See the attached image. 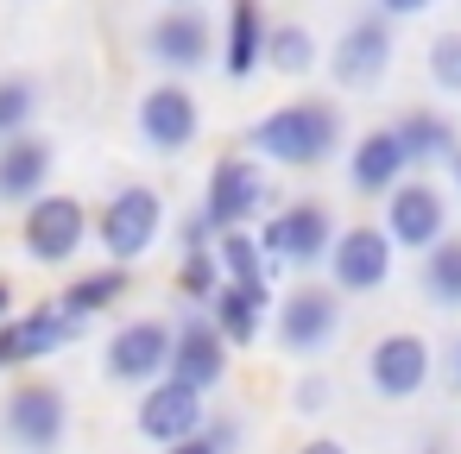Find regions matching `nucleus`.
I'll return each instance as SVG.
<instances>
[{
    "mask_svg": "<svg viewBox=\"0 0 461 454\" xmlns=\"http://www.w3.org/2000/svg\"><path fill=\"white\" fill-rule=\"evenodd\" d=\"M272 278L266 284H221L215 297H209V322L221 328V341L228 347H253L259 341V328H266V316H272Z\"/></svg>",
    "mask_w": 461,
    "mask_h": 454,
    "instance_id": "19",
    "label": "nucleus"
},
{
    "mask_svg": "<svg viewBox=\"0 0 461 454\" xmlns=\"http://www.w3.org/2000/svg\"><path fill=\"white\" fill-rule=\"evenodd\" d=\"M51 165H58V146L39 139V133H20L0 146V209H32L51 183Z\"/></svg>",
    "mask_w": 461,
    "mask_h": 454,
    "instance_id": "17",
    "label": "nucleus"
},
{
    "mask_svg": "<svg viewBox=\"0 0 461 454\" xmlns=\"http://www.w3.org/2000/svg\"><path fill=\"white\" fill-rule=\"evenodd\" d=\"M215 265H221L228 284H266V272H272V259H266V246H259L253 227L215 234Z\"/></svg>",
    "mask_w": 461,
    "mask_h": 454,
    "instance_id": "25",
    "label": "nucleus"
},
{
    "mask_svg": "<svg viewBox=\"0 0 461 454\" xmlns=\"http://www.w3.org/2000/svg\"><path fill=\"white\" fill-rule=\"evenodd\" d=\"M392 259H398L392 234L373 227V221H354V227L335 234V253H329V290H341V297H373V290H385Z\"/></svg>",
    "mask_w": 461,
    "mask_h": 454,
    "instance_id": "11",
    "label": "nucleus"
},
{
    "mask_svg": "<svg viewBox=\"0 0 461 454\" xmlns=\"http://www.w3.org/2000/svg\"><path fill=\"white\" fill-rule=\"evenodd\" d=\"M39 120V83L32 76H0V146L32 133Z\"/></svg>",
    "mask_w": 461,
    "mask_h": 454,
    "instance_id": "27",
    "label": "nucleus"
},
{
    "mask_svg": "<svg viewBox=\"0 0 461 454\" xmlns=\"http://www.w3.org/2000/svg\"><path fill=\"white\" fill-rule=\"evenodd\" d=\"M266 39H272V20H266V0H228V32H221V70L240 83L266 64Z\"/></svg>",
    "mask_w": 461,
    "mask_h": 454,
    "instance_id": "20",
    "label": "nucleus"
},
{
    "mask_svg": "<svg viewBox=\"0 0 461 454\" xmlns=\"http://www.w3.org/2000/svg\"><path fill=\"white\" fill-rule=\"evenodd\" d=\"M404 171H411V158H404V146H398L392 127H373V133H360L348 146V183L360 196H392L404 183Z\"/></svg>",
    "mask_w": 461,
    "mask_h": 454,
    "instance_id": "18",
    "label": "nucleus"
},
{
    "mask_svg": "<svg viewBox=\"0 0 461 454\" xmlns=\"http://www.w3.org/2000/svg\"><path fill=\"white\" fill-rule=\"evenodd\" d=\"M429 83L461 95V32H442V39L429 45Z\"/></svg>",
    "mask_w": 461,
    "mask_h": 454,
    "instance_id": "29",
    "label": "nucleus"
},
{
    "mask_svg": "<svg viewBox=\"0 0 461 454\" xmlns=\"http://www.w3.org/2000/svg\"><path fill=\"white\" fill-rule=\"evenodd\" d=\"M83 334V322H70L58 303H39V309H20L14 316V341H20V366H32V360H51L58 347H70Z\"/></svg>",
    "mask_w": 461,
    "mask_h": 454,
    "instance_id": "22",
    "label": "nucleus"
},
{
    "mask_svg": "<svg viewBox=\"0 0 461 454\" xmlns=\"http://www.w3.org/2000/svg\"><path fill=\"white\" fill-rule=\"evenodd\" d=\"M297 454H348V441H335V435H310Z\"/></svg>",
    "mask_w": 461,
    "mask_h": 454,
    "instance_id": "33",
    "label": "nucleus"
},
{
    "mask_svg": "<svg viewBox=\"0 0 461 454\" xmlns=\"http://www.w3.org/2000/svg\"><path fill=\"white\" fill-rule=\"evenodd\" d=\"M165 234V196L152 183H121L102 209H95V240L108 253V265H133L158 246Z\"/></svg>",
    "mask_w": 461,
    "mask_h": 454,
    "instance_id": "4",
    "label": "nucleus"
},
{
    "mask_svg": "<svg viewBox=\"0 0 461 454\" xmlns=\"http://www.w3.org/2000/svg\"><path fill=\"white\" fill-rule=\"evenodd\" d=\"M448 177H455V190H461V152H455V165H448Z\"/></svg>",
    "mask_w": 461,
    "mask_h": 454,
    "instance_id": "36",
    "label": "nucleus"
},
{
    "mask_svg": "<svg viewBox=\"0 0 461 454\" xmlns=\"http://www.w3.org/2000/svg\"><path fill=\"white\" fill-rule=\"evenodd\" d=\"M335 334H341V290H329V284H297V290H285V297L272 303V341H278V353L316 360V353L335 347Z\"/></svg>",
    "mask_w": 461,
    "mask_h": 454,
    "instance_id": "6",
    "label": "nucleus"
},
{
    "mask_svg": "<svg viewBox=\"0 0 461 454\" xmlns=\"http://www.w3.org/2000/svg\"><path fill=\"white\" fill-rule=\"evenodd\" d=\"M436 0H373V13L379 20H417V13H429Z\"/></svg>",
    "mask_w": 461,
    "mask_h": 454,
    "instance_id": "31",
    "label": "nucleus"
},
{
    "mask_svg": "<svg viewBox=\"0 0 461 454\" xmlns=\"http://www.w3.org/2000/svg\"><path fill=\"white\" fill-rule=\"evenodd\" d=\"M429 372H436V353H429V341L417 328H392V334H379L366 347V385L385 404H411L429 385Z\"/></svg>",
    "mask_w": 461,
    "mask_h": 454,
    "instance_id": "13",
    "label": "nucleus"
},
{
    "mask_svg": "<svg viewBox=\"0 0 461 454\" xmlns=\"http://www.w3.org/2000/svg\"><path fill=\"white\" fill-rule=\"evenodd\" d=\"M322 64V45H316V32L310 26H297V20H278L272 26V39H266V70H278V76H310Z\"/></svg>",
    "mask_w": 461,
    "mask_h": 454,
    "instance_id": "24",
    "label": "nucleus"
},
{
    "mask_svg": "<svg viewBox=\"0 0 461 454\" xmlns=\"http://www.w3.org/2000/svg\"><path fill=\"white\" fill-rule=\"evenodd\" d=\"M0 441L20 454H58L70 441V397L51 378H20L0 397Z\"/></svg>",
    "mask_w": 461,
    "mask_h": 454,
    "instance_id": "2",
    "label": "nucleus"
},
{
    "mask_svg": "<svg viewBox=\"0 0 461 454\" xmlns=\"http://www.w3.org/2000/svg\"><path fill=\"white\" fill-rule=\"evenodd\" d=\"M127 265H102V272H83V278H70L64 284V297H58V309L70 316V322H95V316H108L121 297H127Z\"/></svg>",
    "mask_w": 461,
    "mask_h": 454,
    "instance_id": "23",
    "label": "nucleus"
},
{
    "mask_svg": "<svg viewBox=\"0 0 461 454\" xmlns=\"http://www.w3.org/2000/svg\"><path fill=\"white\" fill-rule=\"evenodd\" d=\"M291 404H297L303 416L329 410V378H303V385H291Z\"/></svg>",
    "mask_w": 461,
    "mask_h": 454,
    "instance_id": "30",
    "label": "nucleus"
},
{
    "mask_svg": "<svg viewBox=\"0 0 461 454\" xmlns=\"http://www.w3.org/2000/svg\"><path fill=\"white\" fill-rule=\"evenodd\" d=\"M335 234H341V227H335L329 202H316V196L285 202V209H272V215L259 221V246H266V259H272V265H297V272L329 265Z\"/></svg>",
    "mask_w": 461,
    "mask_h": 454,
    "instance_id": "5",
    "label": "nucleus"
},
{
    "mask_svg": "<svg viewBox=\"0 0 461 454\" xmlns=\"http://www.w3.org/2000/svg\"><path fill=\"white\" fill-rule=\"evenodd\" d=\"M177 328V347H171V372L165 378H177V385H190V391H221L228 385V366H234V347L221 341V328L209 322V309H184V322H171Z\"/></svg>",
    "mask_w": 461,
    "mask_h": 454,
    "instance_id": "14",
    "label": "nucleus"
},
{
    "mask_svg": "<svg viewBox=\"0 0 461 454\" xmlns=\"http://www.w3.org/2000/svg\"><path fill=\"white\" fill-rule=\"evenodd\" d=\"M140 45H146V58L165 70V83H184V76L209 70L215 51H221V39H215V26H209L203 7H165V13L146 26Z\"/></svg>",
    "mask_w": 461,
    "mask_h": 454,
    "instance_id": "8",
    "label": "nucleus"
},
{
    "mask_svg": "<svg viewBox=\"0 0 461 454\" xmlns=\"http://www.w3.org/2000/svg\"><path fill=\"white\" fill-rule=\"evenodd\" d=\"M133 429H140L152 448H177V441H190V435L209 429V397L190 391V385H177V378H158V385L140 391Z\"/></svg>",
    "mask_w": 461,
    "mask_h": 454,
    "instance_id": "15",
    "label": "nucleus"
},
{
    "mask_svg": "<svg viewBox=\"0 0 461 454\" xmlns=\"http://www.w3.org/2000/svg\"><path fill=\"white\" fill-rule=\"evenodd\" d=\"M423 290L436 309H461V240H442L423 253Z\"/></svg>",
    "mask_w": 461,
    "mask_h": 454,
    "instance_id": "26",
    "label": "nucleus"
},
{
    "mask_svg": "<svg viewBox=\"0 0 461 454\" xmlns=\"http://www.w3.org/2000/svg\"><path fill=\"white\" fill-rule=\"evenodd\" d=\"M442 372H448V385H455V391H461V341H455V347H448V366H442Z\"/></svg>",
    "mask_w": 461,
    "mask_h": 454,
    "instance_id": "35",
    "label": "nucleus"
},
{
    "mask_svg": "<svg viewBox=\"0 0 461 454\" xmlns=\"http://www.w3.org/2000/svg\"><path fill=\"white\" fill-rule=\"evenodd\" d=\"M221 284H228V278H221V265H215V246H209V253H177V290H184L190 303H209Z\"/></svg>",
    "mask_w": 461,
    "mask_h": 454,
    "instance_id": "28",
    "label": "nucleus"
},
{
    "mask_svg": "<svg viewBox=\"0 0 461 454\" xmlns=\"http://www.w3.org/2000/svg\"><path fill=\"white\" fill-rule=\"evenodd\" d=\"M158 454H228V448L203 429V435H190V441H177V448H158Z\"/></svg>",
    "mask_w": 461,
    "mask_h": 454,
    "instance_id": "32",
    "label": "nucleus"
},
{
    "mask_svg": "<svg viewBox=\"0 0 461 454\" xmlns=\"http://www.w3.org/2000/svg\"><path fill=\"white\" fill-rule=\"evenodd\" d=\"M423 454H442V448H423Z\"/></svg>",
    "mask_w": 461,
    "mask_h": 454,
    "instance_id": "38",
    "label": "nucleus"
},
{
    "mask_svg": "<svg viewBox=\"0 0 461 454\" xmlns=\"http://www.w3.org/2000/svg\"><path fill=\"white\" fill-rule=\"evenodd\" d=\"M89 234H95V215H89L77 196H51V190H45V196L26 209V221H20V246H26L32 265H70Z\"/></svg>",
    "mask_w": 461,
    "mask_h": 454,
    "instance_id": "10",
    "label": "nucleus"
},
{
    "mask_svg": "<svg viewBox=\"0 0 461 454\" xmlns=\"http://www.w3.org/2000/svg\"><path fill=\"white\" fill-rule=\"evenodd\" d=\"M133 133H140V146L152 158H177V152H190L203 139V108H196V95L184 83H152L140 95V108H133Z\"/></svg>",
    "mask_w": 461,
    "mask_h": 454,
    "instance_id": "9",
    "label": "nucleus"
},
{
    "mask_svg": "<svg viewBox=\"0 0 461 454\" xmlns=\"http://www.w3.org/2000/svg\"><path fill=\"white\" fill-rule=\"evenodd\" d=\"M171 347H177V328L165 322V316H133V322H121L114 334H108V347H102V378L108 385H158L165 372H171Z\"/></svg>",
    "mask_w": 461,
    "mask_h": 454,
    "instance_id": "7",
    "label": "nucleus"
},
{
    "mask_svg": "<svg viewBox=\"0 0 461 454\" xmlns=\"http://www.w3.org/2000/svg\"><path fill=\"white\" fill-rule=\"evenodd\" d=\"M329 58V76H335V89H379L385 83V70H392V20H379V13H360V20H348V32L335 39V51H322Z\"/></svg>",
    "mask_w": 461,
    "mask_h": 454,
    "instance_id": "16",
    "label": "nucleus"
},
{
    "mask_svg": "<svg viewBox=\"0 0 461 454\" xmlns=\"http://www.w3.org/2000/svg\"><path fill=\"white\" fill-rule=\"evenodd\" d=\"M0 322H14V278H0Z\"/></svg>",
    "mask_w": 461,
    "mask_h": 454,
    "instance_id": "34",
    "label": "nucleus"
},
{
    "mask_svg": "<svg viewBox=\"0 0 461 454\" xmlns=\"http://www.w3.org/2000/svg\"><path fill=\"white\" fill-rule=\"evenodd\" d=\"M165 7H196V0H165Z\"/></svg>",
    "mask_w": 461,
    "mask_h": 454,
    "instance_id": "37",
    "label": "nucleus"
},
{
    "mask_svg": "<svg viewBox=\"0 0 461 454\" xmlns=\"http://www.w3.org/2000/svg\"><path fill=\"white\" fill-rule=\"evenodd\" d=\"M392 133H398L411 171H417V165H442V158L455 165V120H448V114H436V108H411V114L392 120Z\"/></svg>",
    "mask_w": 461,
    "mask_h": 454,
    "instance_id": "21",
    "label": "nucleus"
},
{
    "mask_svg": "<svg viewBox=\"0 0 461 454\" xmlns=\"http://www.w3.org/2000/svg\"><path fill=\"white\" fill-rule=\"evenodd\" d=\"M379 227L392 234L398 253H429V246L448 240V196H442L429 177H404V183L385 196V221H379Z\"/></svg>",
    "mask_w": 461,
    "mask_h": 454,
    "instance_id": "12",
    "label": "nucleus"
},
{
    "mask_svg": "<svg viewBox=\"0 0 461 454\" xmlns=\"http://www.w3.org/2000/svg\"><path fill=\"white\" fill-rule=\"evenodd\" d=\"M240 146L259 158V165H278V171H316L329 165L335 152H348V120L335 102L322 95H297V102H278L272 114H259Z\"/></svg>",
    "mask_w": 461,
    "mask_h": 454,
    "instance_id": "1",
    "label": "nucleus"
},
{
    "mask_svg": "<svg viewBox=\"0 0 461 454\" xmlns=\"http://www.w3.org/2000/svg\"><path fill=\"white\" fill-rule=\"evenodd\" d=\"M272 171L259 165V158H247V152H228V158H215V171H209V190H203V221L215 227V234H234V227H253V221H266L272 215Z\"/></svg>",
    "mask_w": 461,
    "mask_h": 454,
    "instance_id": "3",
    "label": "nucleus"
}]
</instances>
